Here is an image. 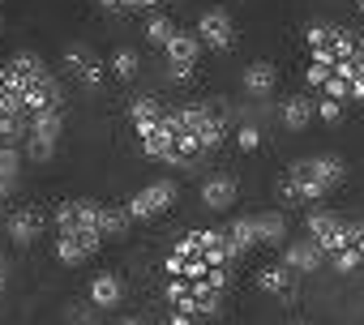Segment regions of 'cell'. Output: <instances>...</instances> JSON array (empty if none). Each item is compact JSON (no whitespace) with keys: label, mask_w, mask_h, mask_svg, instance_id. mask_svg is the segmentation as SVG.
Here are the masks:
<instances>
[{"label":"cell","mask_w":364,"mask_h":325,"mask_svg":"<svg viewBox=\"0 0 364 325\" xmlns=\"http://www.w3.org/2000/svg\"><path fill=\"white\" fill-rule=\"evenodd\" d=\"M343 180H347V162L338 154H309V158H296L291 167L279 176L274 193H279L283 206L317 210V202H326Z\"/></svg>","instance_id":"6da1fadb"},{"label":"cell","mask_w":364,"mask_h":325,"mask_svg":"<svg viewBox=\"0 0 364 325\" xmlns=\"http://www.w3.org/2000/svg\"><path fill=\"white\" fill-rule=\"evenodd\" d=\"M228 282H232V270H210L206 278H167V304L171 312L189 316V321L215 316L223 308Z\"/></svg>","instance_id":"7a4b0ae2"},{"label":"cell","mask_w":364,"mask_h":325,"mask_svg":"<svg viewBox=\"0 0 364 325\" xmlns=\"http://www.w3.org/2000/svg\"><path fill=\"white\" fill-rule=\"evenodd\" d=\"M5 69H9V82L26 94V111H31V116H35V111H65V90H60V82L52 77V69H48L35 52L9 56Z\"/></svg>","instance_id":"3957f363"},{"label":"cell","mask_w":364,"mask_h":325,"mask_svg":"<svg viewBox=\"0 0 364 325\" xmlns=\"http://www.w3.org/2000/svg\"><path fill=\"white\" fill-rule=\"evenodd\" d=\"M163 270H167V278H206L210 270H223V265H215V261L206 257V248H202V231H185V236L171 244Z\"/></svg>","instance_id":"277c9868"},{"label":"cell","mask_w":364,"mask_h":325,"mask_svg":"<svg viewBox=\"0 0 364 325\" xmlns=\"http://www.w3.org/2000/svg\"><path fill=\"white\" fill-rule=\"evenodd\" d=\"M176 197H180V184H176L171 176H159V180L141 184V189L124 202V210H129V219H133V223H150V219L167 214V210L176 206Z\"/></svg>","instance_id":"5b68a950"},{"label":"cell","mask_w":364,"mask_h":325,"mask_svg":"<svg viewBox=\"0 0 364 325\" xmlns=\"http://www.w3.org/2000/svg\"><path fill=\"white\" fill-rule=\"evenodd\" d=\"M347 227H351V219H343V214H334V210H321V206L304 214V236L326 253V261L343 253V244H347Z\"/></svg>","instance_id":"8992f818"},{"label":"cell","mask_w":364,"mask_h":325,"mask_svg":"<svg viewBox=\"0 0 364 325\" xmlns=\"http://www.w3.org/2000/svg\"><path fill=\"white\" fill-rule=\"evenodd\" d=\"M193 35L202 39V48H206V52H232V48H236V39H240V31H236V18H232L223 5H210V9H202V18H198Z\"/></svg>","instance_id":"52a82bcc"},{"label":"cell","mask_w":364,"mask_h":325,"mask_svg":"<svg viewBox=\"0 0 364 325\" xmlns=\"http://www.w3.org/2000/svg\"><path fill=\"white\" fill-rule=\"evenodd\" d=\"M60 128H65V111H35L31 116V137H26L22 154L35 158V162H48L56 154V145H60Z\"/></svg>","instance_id":"ba28073f"},{"label":"cell","mask_w":364,"mask_h":325,"mask_svg":"<svg viewBox=\"0 0 364 325\" xmlns=\"http://www.w3.org/2000/svg\"><path fill=\"white\" fill-rule=\"evenodd\" d=\"M65 69L77 77V86H86V90H103L107 86V60H99L86 43H69L65 48Z\"/></svg>","instance_id":"9c48e42d"},{"label":"cell","mask_w":364,"mask_h":325,"mask_svg":"<svg viewBox=\"0 0 364 325\" xmlns=\"http://www.w3.org/2000/svg\"><path fill=\"white\" fill-rule=\"evenodd\" d=\"M163 56H167V73H171L176 82H185V77L198 69V56H202V39H198L193 31H176V35H171V43L163 48Z\"/></svg>","instance_id":"30bf717a"},{"label":"cell","mask_w":364,"mask_h":325,"mask_svg":"<svg viewBox=\"0 0 364 325\" xmlns=\"http://www.w3.org/2000/svg\"><path fill=\"white\" fill-rule=\"evenodd\" d=\"M103 244H107V240L95 236V231H56V261L69 265V270H77V265H86Z\"/></svg>","instance_id":"8fae6325"},{"label":"cell","mask_w":364,"mask_h":325,"mask_svg":"<svg viewBox=\"0 0 364 325\" xmlns=\"http://www.w3.org/2000/svg\"><path fill=\"white\" fill-rule=\"evenodd\" d=\"M43 227H48V210L43 206H18V210H9V223H5V231H9V240L18 244V248H26V244H35L39 236H43Z\"/></svg>","instance_id":"7c38bea8"},{"label":"cell","mask_w":364,"mask_h":325,"mask_svg":"<svg viewBox=\"0 0 364 325\" xmlns=\"http://www.w3.org/2000/svg\"><path fill=\"white\" fill-rule=\"evenodd\" d=\"M257 291H266V295L279 299V304H291L296 291H300V274L287 270L283 261H266V265L257 270Z\"/></svg>","instance_id":"4fadbf2b"},{"label":"cell","mask_w":364,"mask_h":325,"mask_svg":"<svg viewBox=\"0 0 364 325\" xmlns=\"http://www.w3.org/2000/svg\"><path fill=\"white\" fill-rule=\"evenodd\" d=\"M279 253H283L279 261H283L287 270H296L300 278H304V274H317V270L326 265V253H321V248H317L309 236H296V240H287Z\"/></svg>","instance_id":"5bb4252c"},{"label":"cell","mask_w":364,"mask_h":325,"mask_svg":"<svg viewBox=\"0 0 364 325\" xmlns=\"http://www.w3.org/2000/svg\"><path fill=\"white\" fill-rule=\"evenodd\" d=\"M236 197H240V180H236L232 172H215V176L202 180V206H206V210L223 214V210L236 206Z\"/></svg>","instance_id":"9a60e30c"},{"label":"cell","mask_w":364,"mask_h":325,"mask_svg":"<svg viewBox=\"0 0 364 325\" xmlns=\"http://www.w3.org/2000/svg\"><path fill=\"white\" fill-rule=\"evenodd\" d=\"M86 304H90L95 312H116V308L124 304V282H120V274H112V270L95 274V278H90V291H86Z\"/></svg>","instance_id":"2e32d148"},{"label":"cell","mask_w":364,"mask_h":325,"mask_svg":"<svg viewBox=\"0 0 364 325\" xmlns=\"http://www.w3.org/2000/svg\"><path fill=\"white\" fill-rule=\"evenodd\" d=\"M279 120H283V128L304 133V128L317 120V99H313V94H287V99L279 103Z\"/></svg>","instance_id":"e0dca14e"},{"label":"cell","mask_w":364,"mask_h":325,"mask_svg":"<svg viewBox=\"0 0 364 325\" xmlns=\"http://www.w3.org/2000/svg\"><path fill=\"white\" fill-rule=\"evenodd\" d=\"M240 86H245V94H249V99H270V94H274V86H279V69H274L270 60H253V65H245Z\"/></svg>","instance_id":"ac0fdd59"},{"label":"cell","mask_w":364,"mask_h":325,"mask_svg":"<svg viewBox=\"0 0 364 325\" xmlns=\"http://www.w3.org/2000/svg\"><path fill=\"white\" fill-rule=\"evenodd\" d=\"M223 236H228V244H232V253H236V261L245 257V253H253L262 240H257V214H236L228 227H223Z\"/></svg>","instance_id":"d6986e66"},{"label":"cell","mask_w":364,"mask_h":325,"mask_svg":"<svg viewBox=\"0 0 364 325\" xmlns=\"http://www.w3.org/2000/svg\"><path fill=\"white\" fill-rule=\"evenodd\" d=\"M22 145H5L0 141V202L5 197H14V189H18V180H22Z\"/></svg>","instance_id":"ffe728a7"},{"label":"cell","mask_w":364,"mask_h":325,"mask_svg":"<svg viewBox=\"0 0 364 325\" xmlns=\"http://www.w3.org/2000/svg\"><path fill=\"white\" fill-rule=\"evenodd\" d=\"M257 240L266 248H283L287 244V214L283 210H262L257 214Z\"/></svg>","instance_id":"44dd1931"},{"label":"cell","mask_w":364,"mask_h":325,"mask_svg":"<svg viewBox=\"0 0 364 325\" xmlns=\"http://www.w3.org/2000/svg\"><path fill=\"white\" fill-rule=\"evenodd\" d=\"M163 116H167V107H163L159 99H150V94H137V99L129 103V120H133V133H141V128L159 124Z\"/></svg>","instance_id":"7402d4cb"},{"label":"cell","mask_w":364,"mask_h":325,"mask_svg":"<svg viewBox=\"0 0 364 325\" xmlns=\"http://www.w3.org/2000/svg\"><path fill=\"white\" fill-rule=\"evenodd\" d=\"M26 137H31V111L0 116V141L5 145H26Z\"/></svg>","instance_id":"603a6c76"},{"label":"cell","mask_w":364,"mask_h":325,"mask_svg":"<svg viewBox=\"0 0 364 325\" xmlns=\"http://www.w3.org/2000/svg\"><path fill=\"white\" fill-rule=\"evenodd\" d=\"M107 73H112L116 82H133V77L141 73V56H137V48H120V52H112Z\"/></svg>","instance_id":"cb8c5ba5"},{"label":"cell","mask_w":364,"mask_h":325,"mask_svg":"<svg viewBox=\"0 0 364 325\" xmlns=\"http://www.w3.org/2000/svg\"><path fill=\"white\" fill-rule=\"evenodd\" d=\"M176 31H180V26H176L167 13H150V18H146V43H150V48H159V52L171 43V35H176Z\"/></svg>","instance_id":"d4e9b609"},{"label":"cell","mask_w":364,"mask_h":325,"mask_svg":"<svg viewBox=\"0 0 364 325\" xmlns=\"http://www.w3.org/2000/svg\"><path fill=\"white\" fill-rule=\"evenodd\" d=\"M129 227H133V219L124 206H103V240H124Z\"/></svg>","instance_id":"484cf974"},{"label":"cell","mask_w":364,"mask_h":325,"mask_svg":"<svg viewBox=\"0 0 364 325\" xmlns=\"http://www.w3.org/2000/svg\"><path fill=\"white\" fill-rule=\"evenodd\" d=\"M257 145H262V128H257V124H240V128H236V150L253 154Z\"/></svg>","instance_id":"4316f807"},{"label":"cell","mask_w":364,"mask_h":325,"mask_svg":"<svg viewBox=\"0 0 364 325\" xmlns=\"http://www.w3.org/2000/svg\"><path fill=\"white\" fill-rule=\"evenodd\" d=\"M343 103H334V99H317V120H326V124H338L343 120Z\"/></svg>","instance_id":"83f0119b"},{"label":"cell","mask_w":364,"mask_h":325,"mask_svg":"<svg viewBox=\"0 0 364 325\" xmlns=\"http://www.w3.org/2000/svg\"><path fill=\"white\" fill-rule=\"evenodd\" d=\"M154 5H163V0H120V13H146Z\"/></svg>","instance_id":"f1b7e54d"},{"label":"cell","mask_w":364,"mask_h":325,"mask_svg":"<svg viewBox=\"0 0 364 325\" xmlns=\"http://www.w3.org/2000/svg\"><path fill=\"white\" fill-rule=\"evenodd\" d=\"M69 325H95V308H90V312H86V308H82V312L69 308Z\"/></svg>","instance_id":"f546056e"},{"label":"cell","mask_w":364,"mask_h":325,"mask_svg":"<svg viewBox=\"0 0 364 325\" xmlns=\"http://www.w3.org/2000/svg\"><path fill=\"white\" fill-rule=\"evenodd\" d=\"M146 325H198V321H189V316H180V312H167L163 321H146Z\"/></svg>","instance_id":"4dcf8cb0"},{"label":"cell","mask_w":364,"mask_h":325,"mask_svg":"<svg viewBox=\"0 0 364 325\" xmlns=\"http://www.w3.org/2000/svg\"><path fill=\"white\" fill-rule=\"evenodd\" d=\"M5 90H9V69H5V60H0V99H5Z\"/></svg>","instance_id":"1f68e13d"},{"label":"cell","mask_w":364,"mask_h":325,"mask_svg":"<svg viewBox=\"0 0 364 325\" xmlns=\"http://www.w3.org/2000/svg\"><path fill=\"white\" fill-rule=\"evenodd\" d=\"M5 282H9V265H5V257H0V291H5Z\"/></svg>","instance_id":"d6a6232c"},{"label":"cell","mask_w":364,"mask_h":325,"mask_svg":"<svg viewBox=\"0 0 364 325\" xmlns=\"http://www.w3.org/2000/svg\"><path fill=\"white\" fill-rule=\"evenodd\" d=\"M103 9H112V13H120V0H99Z\"/></svg>","instance_id":"836d02e7"},{"label":"cell","mask_w":364,"mask_h":325,"mask_svg":"<svg viewBox=\"0 0 364 325\" xmlns=\"http://www.w3.org/2000/svg\"><path fill=\"white\" fill-rule=\"evenodd\" d=\"M120 325H146V321H141V316H124Z\"/></svg>","instance_id":"e575fe53"},{"label":"cell","mask_w":364,"mask_h":325,"mask_svg":"<svg viewBox=\"0 0 364 325\" xmlns=\"http://www.w3.org/2000/svg\"><path fill=\"white\" fill-rule=\"evenodd\" d=\"M355 9H360V13H364V0H355Z\"/></svg>","instance_id":"d590c367"},{"label":"cell","mask_w":364,"mask_h":325,"mask_svg":"<svg viewBox=\"0 0 364 325\" xmlns=\"http://www.w3.org/2000/svg\"><path fill=\"white\" fill-rule=\"evenodd\" d=\"M0 31H5V13H0Z\"/></svg>","instance_id":"8d00e7d4"},{"label":"cell","mask_w":364,"mask_h":325,"mask_svg":"<svg viewBox=\"0 0 364 325\" xmlns=\"http://www.w3.org/2000/svg\"><path fill=\"white\" fill-rule=\"evenodd\" d=\"M296 325H309V321H296Z\"/></svg>","instance_id":"74e56055"}]
</instances>
